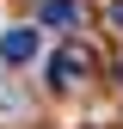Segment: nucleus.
I'll return each instance as SVG.
<instances>
[{
	"label": "nucleus",
	"mask_w": 123,
	"mask_h": 129,
	"mask_svg": "<svg viewBox=\"0 0 123 129\" xmlns=\"http://www.w3.org/2000/svg\"><path fill=\"white\" fill-rule=\"evenodd\" d=\"M92 68V55L80 49V43H61V49L49 55V86H74V80H86Z\"/></svg>",
	"instance_id": "nucleus-1"
},
{
	"label": "nucleus",
	"mask_w": 123,
	"mask_h": 129,
	"mask_svg": "<svg viewBox=\"0 0 123 129\" xmlns=\"http://www.w3.org/2000/svg\"><path fill=\"white\" fill-rule=\"evenodd\" d=\"M111 25H117V31H123V0H111Z\"/></svg>",
	"instance_id": "nucleus-4"
},
{
	"label": "nucleus",
	"mask_w": 123,
	"mask_h": 129,
	"mask_svg": "<svg viewBox=\"0 0 123 129\" xmlns=\"http://www.w3.org/2000/svg\"><path fill=\"white\" fill-rule=\"evenodd\" d=\"M37 25H55V31L80 25V0H43V6H37Z\"/></svg>",
	"instance_id": "nucleus-3"
},
{
	"label": "nucleus",
	"mask_w": 123,
	"mask_h": 129,
	"mask_svg": "<svg viewBox=\"0 0 123 129\" xmlns=\"http://www.w3.org/2000/svg\"><path fill=\"white\" fill-rule=\"evenodd\" d=\"M31 55H37V25H12L6 37H0V61H6V68H25Z\"/></svg>",
	"instance_id": "nucleus-2"
}]
</instances>
